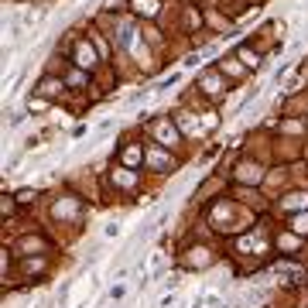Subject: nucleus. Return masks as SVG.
Wrapping results in <instances>:
<instances>
[{
    "instance_id": "obj_1",
    "label": "nucleus",
    "mask_w": 308,
    "mask_h": 308,
    "mask_svg": "<svg viewBox=\"0 0 308 308\" xmlns=\"http://www.w3.org/2000/svg\"><path fill=\"white\" fill-rule=\"evenodd\" d=\"M52 213H55V219H72V216L79 213V202L76 199H62V202H55Z\"/></svg>"
},
{
    "instance_id": "obj_2",
    "label": "nucleus",
    "mask_w": 308,
    "mask_h": 308,
    "mask_svg": "<svg viewBox=\"0 0 308 308\" xmlns=\"http://www.w3.org/2000/svg\"><path fill=\"white\" fill-rule=\"evenodd\" d=\"M274 274H277V277H298L302 271H298V267H291V264H277V267H274Z\"/></svg>"
},
{
    "instance_id": "obj_3",
    "label": "nucleus",
    "mask_w": 308,
    "mask_h": 308,
    "mask_svg": "<svg viewBox=\"0 0 308 308\" xmlns=\"http://www.w3.org/2000/svg\"><path fill=\"white\" fill-rule=\"evenodd\" d=\"M76 59H79V65H92V48H89V45H79Z\"/></svg>"
},
{
    "instance_id": "obj_4",
    "label": "nucleus",
    "mask_w": 308,
    "mask_h": 308,
    "mask_svg": "<svg viewBox=\"0 0 308 308\" xmlns=\"http://www.w3.org/2000/svg\"><path fill=\"white\" fill-rule=\"evenodd\" d=\"M148 161H151L154 168H171V161H168V157H164L161 151H151V157H148Z\"/></svg>"
},
{
    "instance_id": "obj_5",
    "label": "nucleus",
    "mask_w": 308,
    "mask_h": 308,
    "mask_svg": "<svg viewBox=\"0 0 308 308\" xmlns=\"http://www.w3.org/2000/svg\"><path fill=\"white\" fill-rule=\"evenodd\" d=\"M240 178H243V182H257L260 175H257V168H250V164H243V168H240Z\"/></svg>"
},
{
    "instance_id": "obj_6",
    "label": "nucleus",
    "mask_w": 308,
    "mask_h": 308,
    "mask_svg": "<svg viewBox=\"0 0 308 308\" xmlns=\"http://www.w3.org/2000/svg\"><path fill=\"white\" fill-rule=\"evenodd\" d=\"M284 206H288V209H298V206H308V195H291V199H284Z\"/></svg>"
},
{
    "instance_id": "obj_7",
    "label": "nucleus",
    "mask_w": 308,
    "mask_h": 308,
    "mask_svg": "<svg viewBox=\"0 0 308 308\" xmlns=\"http://www.w3.org/2000/svg\"><path fill=\"white\" fill-rule=\"evenodd\" d=\"M113 178H117L120 185H134V182H137V178H134L130 171H113Z\"/></svg>"
},
{
    "instance_id": "obj_8",
    "label": "nucleus",
    "mask_w": 308,
    "mask_h": 308,
    "mask_svg": "<svg viewBox=\"0 0 308 308\" xmlns=\"http://www.w3.org/2000/svg\"><path fill=\"white\" fill-rule=\"evenodd\" d=\"M123 161H127V164H137V161H141V148H127Z\"/></svg>"
},
{
    "instance_id": "obj_9",
    "label": "nucleus",
    "mask_w": 308,
    "mask_h": 308,
    "mask_svg": "<svg viewBox=\"0 0 308 308\" xmlns=\"http://www.w3.org/2000/svg\"><path fill=\"white\" fill-rule=\"evenodd\" d=\"M120 233H123V226H120V223H110V226L103 230V236H110V240H117Z\"/></svg>"
},
{
    "instance_id": "obj_10",
    "label": "nucleus",
    "mask_w": 308,
    "mask_h": 308,
    "mask_svg": "<svg viewBox=\"0 0 308 308\" xmlns=\"http://www.w3.org/2000/svg\"><path fill=\"white\" fill-rule=\"evenodd\" d=\"M175 302H178V295L171 291V295H164V298L157 302V308H175Z\"/></svg>"
},
{
    "instance_id": "obj_11",
    "label": "nucleus",
    "mask_w": 308,
    "mask_h": 308,
    "mask_svg": "<svg viewBox=\"0 0 308 308\" xmlns=\"http://www.w3.org/2000/svg\"><path fill=\"white\" fill-rule=\"evenodd\" d=\"M202 86H206L209 92H219V79H216V76H206V82H202Z\"/></svg>"
},
{
    "instance_id": "obj_12",
    "label": "nucleus",
    "mask_w": 308,
    "mask_h": 308,
    "mask_svg": "<svg viewBox=\"0 0 308 308\" xmlns=\"http://www.w3.org/2000/svg\"><path fill=\"white\" fill-rule=\"evenodd\" d=\"M157 137H161V141H175V130H171V127H161Z\"/></svg>"
},
{
    "instance_id": "obj_13",
    "label": "nucleus",
    "mask_w": 308,
    "mask_h": 308,
    "mask_svg": "<svg viewBox=\"0 0 308 308\" xmlns=\"http://www.w3.org/2000/svg\"><path fill=\"white\" fill-rule=\"evenodd\" d=\"M209 257H206V250H192V264H206Z\"/></svg>"
},
{
    "instance_id": "obj_14",
    "label": "nucleus",
    "mask_w": 308,
    "mask_h": 308,
    "mask_svg": "<svg viewBox=\"0 0 308 308\" xmlns=\"http://www.w3.org/2000/svg\"><path fill=\"white\" fill-rule=\"evenodd\" d=\"M295 230H298V233H308V216H298V219H295Z\"/></svg>"
},
{
    "instance_id": "obj_15",
    "label": "nucleus",
    "mask_w": 308,
    "mask_h": 308,
    "mask_svg": "<svg viewBox=\"0 0 308 308\" xmlns=\"http://www.w3.org/2000/svg\"><path fill=\"white\" fill-rule=\"evenodd\" d=\"M240 59H243V62H246V65H253V62H257V55H253V52H246V48H243V52H240Z\"/></svg>"
},
{
    "instance_id": "obj_16",
    "label": "nucleus",
    "mask_w": 308,
    "mask_h": 308,
    "mask_svg": "<svg viewBox=\"0 0 308 308\" xmlns=\"http://www.w3.org/2000/svg\"><path fill=\"white\" fill-rule=\"evenodd\" d=\"M123 291H127V288H123V284H113V291H110V298H113V302H117V298H123Z\"/></svg>"
}]
</instances>
